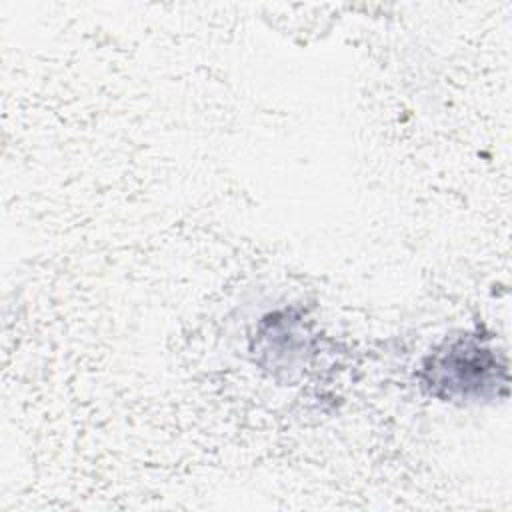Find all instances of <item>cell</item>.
<instances>
[{"mask_svg": "<svg viewBox=\"0 0 512 512\" xmlns=\"http://www.w3.org/2000/svg\"><path fill=\"white\" fill-rule=\"evenodd\" d=\"M430 392L448 388L444 398L460 396L464 400L484 396V388L498 384V372H506V364H498L492 350L474 340H458L444 352L434 354L424 366Z\"/></svg>", "mask_w": 512, "mask_h": 512, "instance_id": "6da1fadb", "label": "cell"}]
</instances>
